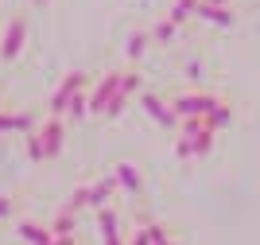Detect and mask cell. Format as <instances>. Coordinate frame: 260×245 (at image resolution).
Masks as SVG:
<instances>
[{
  "mask_svg": "<svg viewBox=\"0 0 260 245\" xmlns=\"http://www.w3.org/2000/svg\"><path fill=\"white\" fill-rule=\"evenodd\" d=\"M194 8H198V0H175V8H171V16H167V20L179 28V23H186L190 16H194Z\"/></svg>",
  "mask_w": 260,
  "mask_h": 245,
  "instance_id": "cell-16",
  "label": "cell"
},
{
  "mask_svg": "<svg viewBox=\"0 0 260 245\" xmlns=\"http://www.w3.org/2000/svg\"><path fill=\"white\" fill-rule=\"evenodd\" d=\"M62 121L58 117H51L47 121L43 128H39V144H43V160H54V156H58V152H62Z\"/></svg>",
  "mask_w": 260,
  "mask_h": 245,
  "instance_id": "cell-7",
  "label": "cell"
},
{
  "mask_svg": "<svg viewBox=\"0 0 260 245\" xmlns=\"http://www.w3.org/2000/svg\"><path fill=\"white\" fill-rule=\"evenodd\" d=\"M113 183H117V187H124L128 195H144V175H140V168H136V164H128V160H120L117 168H113Z\"/></svg>",
  "mask_w": 260,
  "mask_h": 245,
  "instance_id": "cell-8",
  "label": "cell"
},
{
  "mask_svg": "<svg viewBox=\"0 0 260 245\" xmlns=\"http://www.w3.org/2000/svg\"><path fill=\"white\" fill-rule=\"evenodd\" d=\"M148 43H152V35H148V32H132V35H128V47H124V51H128V59H140V55L148 51Z\"/></svg>",
  "mask_w": 260,
  "mask_h": 245,
  "instance_id": "cell-18",
  "label": "cell"
},
{
  "mask_svg": "<svg viewBox=\"0 0 260 245\" xmlns=\"http://www.w3.org/2000/svg\"><path fill=\"white\" fill-rule=\"evenodd\" d=\"M206 4H214V8H229L233 0H206Z\"/></svg>",
  "mask_w": 260,
  "mask_h": 245,
  "instance_id": "cell-27",
  "label": "cell"
},
{
  "mask_svg": "<svg viewBox=\"0 0 260 245\" xmlns=\"http://www.w3.org/2000/svg\"><path fill=\"white\" fill-rule=\"evenodd\" d=\"M175 32H179V28H175L171 20H159V23L152 28V39H155V43H175Z\"/></svg>",
  "mask_w": 260,
  "mask_h": 245,
  "instance_id": "cell-20",
  "label": "cell"
},
{
  "mask_svg": "<svg viewBox=\"0 0 260 245\" xmlns=\"http://www.w3.org/2000/svg\"><path fill=\"white\" fill-rule=\"evenodd\" d=\"M27 156H31V160H43V144H39V132H27Z\"/></svg>",
  "mask_w": 260,
  "mask_h": 245,
  "instance_id": "cell-23",
  "label": "cell"
},
{
  "mask_svg": "<svg viewBox=\"0 0 260 245\" xmlns=\"http://www.w3.org/2000/svg\"><path fill=\"white\" fill-rule=\"evenodd\" d=\"M186 78H190V82H198V78H202V63H198V59H190V63H186Z\"/></svg>",
  "mask_w": 260,
  "mask_h": 245,
  "instance_id": "cell-24",
  "label": "cell"
},
{
  "mask_svg": "<svg viewBox=\"0 0 260 245\" xmlns=\"http://www.w3.org/2000/svg\"><path fill=\"white\" fill-rule=\"evenodd\" d=\"M140 105H144V113H148L155 125H163V128H175V125H179V117L171 113V101H163V97L152 94V90H144V94H140Z\"/></svg>",
  "mask_w": 260,
  "mask_h": 245,
  "instance_id": "cell-5",
  "label": "cell"
},
{
  "mask_svg": "<svg viewBox=\"0 0 260 245\" xmlns=\"http://www.w3.org/2000/svg\"><path fill=\"white\" fill-rule=\"evenodd\" d=\"M124 105H128V97L117 90V94H113V101L105 105V117H120V113H124Z\"/></svg>",
  "mask_w": 260,
  "mask_h": 245,
  "instance_id": "cell-22",
  "label": "cell"
},
{
  "mask_svg": "<svg viewBox=\"0 0 260 245\" xmlns=\"http://www.w3.org/2000/svg\"><path fill=\"white\" fill-rule=\"evenodd\" d=\"M124 245H148V234H144V230H136V234H132Z\"/></svg>",
  "mask_w": 260,
  "mask_h": 245,
  "instance_id": "cell-25",
  "label": "cell"
},
{
  "mask_svg": "<svg viewBox=\"0 0 260 245\" xmlns=\"http://www.w3.org/2000/svg\"><path fill=\"white\" fill-rule=\"evenodd\" d=\"M86 78H89L86 70H70V74L62 78V86L51 94V105H47V109H51V117H58V121L66 117V105H70V101L86 90Z\"/></svg>",
  "mask_w": 260,
  "mask_h": 245,
  "instance_id": "cell-2",
  "label": "cell"
},
{
  "mask_svg": "<svg viewBox=\"0 0 260 245\" xmlns=\"http://www.w3.org/2000/svg\"><path fill=\"white\" fill-rule=\"evenodd\" d=\"M51 230V237H74V214L70 210H58L54 214V222L47 226Z\"/></svg>",
  "mask_w": 260,
  "mask_h": 245,
  "instance_id": "cell-14",
  "label": "cell"
},
{
  "mask_svg": "<svg viewBox=\"0 0 260 245\" xmlns=\"http://www.w3.org/2000/svg\"><path fill=\"white\" fill-rule=\"evenodd\" d=\"M4 132H31V117L27 113H4L0 109V137Z\"/></svg>",
  "mask_w": 260,
  "mask_h": 245,
  "instance_id": "cell-13",
  "label": "cell"
},
{
  "mask_svg": "<svg viewBox=\"0 0 260 245\" xmlns=\"http://www.w3.org/2000/svg\"><path fill=\"white\" fill-rule=\"evenodd\" d=\"M140 90H144V78L136 74V70H124V74H120V94H124V97L140 94Z\"/></svg>",
  "mask_w": 260,
  "mask_h": 245,
  "instance_id": "cell-19",
  "label": "cell"
},
{
  "mask_svg": "<svg viewBox=\"0 0 260 245\" xmlns=\"http://www.w3.org/2000/svg\"><path fill=\"white\" fill-rule=\"evenodd\" d=\"M217 105H221V97H217V94H206V90H190V94L171 97V113H175L179 121H190V117H202V121H206Z\"/></svg>",
  "mask_w": 260,
  "mask_h": 245,
  "instance_id": "cell-1",
  "label": "cell"
},
{
  "mask_svg": "<svg viewBox=\"0 0 260 245\" xmlns=\"http://www.w3.org/2000/svg\"><path fill=\"white\" fill-rule=\"evenodd\" d=\"M117 90H120V70H105V74L98 78V86H93V94L86 97V109L89 113H105V105L113 101Z\"/></svg>",
  "mask_w": 260,
  "mask_h": 245,
  "instance_id": "cell-4",
  "label": "cell"
},
{
  "mask_svg": "<svg viewBox=\"0 0 260 245\" xmlns=\"http://www.w3.org/2000/svg\"><path fill=\"white\" fill-rule=\"evenodd\" d=\"M229 125H233V109L221 101V105H217L214 113L206 117V128H210V132H221V128H229Z\"/></svg>",
  "mask_w": 260,
  "mask_h": 245,
  "instance_id": "cell-15",
  "label": "cell"
},
{
  "mask_svg": "<svg viewBox=\"0 0 260 245\" xmlns=\"http://www.w3.org/2000/svg\"><path fill=\"white\" fill-rule=\"evenodd\" d=\"M167 245H183V241H175V237H171V241H167Z\"/></svg>",
  "mask_w": 260,
  "mask_h": 245,
  "instance_id": "cell-30",
  "label": "cell"
},
{
  "mask_svg": "<svg viewBox=\"0 0 260 245\" xmlns=\"http://www.w3.org/2000/svg\"><path fill=\"white\" fill-rule=\"evenodd\" d=\"M86 113H89V109H86V94H78L74 101L66 105V117H70V121H82V117H86Z\"/></svg>",
  "mask_w": 260,
  "mask_h": 245,
  "instance_id": "cell-21",
  "label": "cell"
},
{
  "mask_svg": "<svg viewBox=\"0 0 260 245\" xmlns=\"http://www.w3.org/2000/svg\"><path fill=\"white\" fill-rule=\"evenodd\" d=\"M23 47H27V16L16 12L8 20V28H4V35H0V59L12 63V59H20Z\"/></svg>",
  "mask_w": 260,
  "mask_h": 245,
  "instance_id": "cell-3",
  "label": "cell"
},
{
  "mask_svg": "<svg viewBox=\"0 0 260 245\" xmlns=\"http://www.w3.org/2000/svg\"><path fill=\"white\" fill-rule=\"evenodd\" d=\"M113 191H117V183H113V175H105V179H98L93 187H86V206H105L109 199H113Z\"/></svg>",
  "mask_w": 260,
  "mask_h": 245,
  "instance_id": "cell-11",
  "label": "cell"
},
{
  "mask_svg": "<svg viewBox=\"0 0 260 245\" xmlns=\"http://www.w3.org/2000/svg\"><path fill=\"white\" fill-rule=\"evenodd\" d=\"M98 226H101V241L105 237H120V214L113 206H101L98 210Z\"/></svg>",
  "mask_w": 260,
  "mask_h": 245,
  "instance_id": "cell-12",
  "label": "cell"
},
{
  "mask_svg": "<svg viewBox=\"0 0 260 245\" xmlns=\"http://www.w3.org/2000/svg\"><path fill=\"white\" fill-rule=\"evenodd\" d=\"M144 234H148V245H167L171 241V230L163 222H144Z\"/></svg>",
  "mask_w": 260,
  "mask_h": 245,
  "instance_id": "cell-17",
  "label": "cell"
},
{
  "mask_svg": "<svg viewBox=\"0 0 260 245\" xmlns=\"http://www.w3.org/2000/svg\"><path fill=\"white\" fill-rule=\"evenodd\" d=\"M31 4H35V8H43V4H47V0H31Z\"/></svg>",
  "mask_w": 260,
  "mask_h": 245,
  "instance_id": "cell-29",
  "label": "cell"
},
{
  "mask_svg": "<svg viewBox=\"0 0 260 245\" xmlns=\"http://www.w3.org/2000/svg\"><path fill=\"white\" fill-rule=\"evenodd\" d=\"M105 245H124V237H105Z\"/></svg>",
  "mask_w": 260,
  "mask_h": 245,
  "instance_id": "cell-28",
  "label": "cell"
},
{
  "mask_svg": "<svg viewBox=\"0 0 260 245\" xmlns=\"http://www.w3.org/2000/svg\"><path fill=\"white\" fill-rule=\"evenodd\" d=\"M8 214H12V199H8V195H0V218H8Z\"/></svg>",
  "mask_w": 260,
  "mask_h": 245,
  "instance_id": "cell-26",
  "label": "cell"
},
{
  "mask_svg": "<svg viewBox=\"0 0 260 245\" xmlns=\"http://www.w3.org/2000/svg\"><path fill=\"white\" fill-rule=\"evenodd\" d=\"M214 137L217 132H198V137H179L175 140V156L179 160H190V156H206L214 148Z\"/></svg>",
  "mask_w": 260,
  "mask_h": 245,
  "instance_id": "cell-6",
  "label": "cell"
},
{
  "mask_svg": "<svg viewBox=\"0 0 260 245\" xmlns=\"http://www.w3.org/2000/svg\"><path fill=\"white\" fill-rule=\"evenodd\" d=\"M16 237H20V241H27V245H51V241H54L51 230H47V226H39V222H31V218H23V222L16 226Z\"/></svg>",
  "mask_w": 260,
  "mask_h": 245,
  "instance_id": "cell-10",
  "label": "cell"
},
{
  "mask_svg": "<svg viewBox=\"0 0 260 245\" xmlns=\"http://www.w3.org/2000/svg\"><path fill=\"white\" fill-rule=\"evenodd\" d=\"M194 16L206 20V23H217V28H233V23H237V12L233 8H214V4H206V0H198Z\"/></svg>",
  "mask_w": 260,
  "mask_h": 245,
  "instance_id": "cell-9",
  "label": "cell"
}]
</instances>
